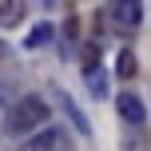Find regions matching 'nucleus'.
<instances>
[{
  "label": "nucleus",
  "instance_id": "4",
  "mask_svg": "<svg viewBox=\"0 0 151 151\" xmlns=\"http://www.w3.org/2000/svg\"><path fill=\"white\" fill-rule=\"evenodd\" d=\"M115 107H119V115L127 123H143L147 119V107H143V99H139L135 91H119V96H115Z\"/></svg>",
  "mask_w": 151,
  "mask_h": 151
},
{
  "label": "nucleus",
  "instance_id": "5",
  "mask_svg": "<svg viewBox=\"0 0 151 151\" xmlns=\"http://www.w3.org/2000/svg\"><path fill=\"white\" fill-rule=\"evenodd\" d=\"M52 99H56V104L64 107V111H68V119L76 123V131H80V135H88V131H91L88 115H83L80 107H76V99H72V96H68V91H64V88H52Z\"/></svg>",
  "mask_w": 151,
  "mask_h": 151
},
{
  "label": "nucleus",
  "instance_id": "10",
  "mask_svg": "<svg viewBox=\"0 0 151 151\" xmlns=\"http://www.w3.org/2000/svg\"><path fill=\"white\" fill-rule=\"evenodd\" d=\"M96 60H99V48H96V44H88V48H83V68H99Z\"/></svg>",
  "mask_w": 151,
  "mask_h": 151
},
{
  "label": "nucleus",
  "instance_id": "3",
  "mask_svg": "<svg viewBox=\"0 0 151 151\" xmlns=\"http://www.w3.org/2000/svg\"><path fill=\"white\" fill-rule=\"evenodd\" d=\"M107 20L119 32H135L139 20H143V0H111L107 4Z\"/></svg>",
  "mask_w": 151,
  "mask_h": 151
},
{
  "label": "nucleus",
  "instance_id": "8",
  "mask_svg": "<svg viewBox=\"0 0 151 151\" xmlns=\"http://www.w3.org/2000/svg\"><path fill=\"white\" fill-rule=\"evenodd\" d=\"M52 24H36V28L28 32V40H24V48H44V44H52Z\"/></svg>",
  "mask_w": 151,
  "mask_h": 151
},
{
  "label": "nucleus",
  "instance_id": "6",
  "mask_svg": "<svg viewBox=\"0 0 151 151\" xmlns=\"http://www.w3.org/2000/svg\"><path fill=\"white\" fill-rule=\"evenodd\" d=\"M28 20V0H0V28H20Z\"/></svg>",
  "mask_w": 151,
  "mask_h": 151
},
{
  "label": "nucleus",
  "instance_id": "1",
  "mask_svg": "<svg viewBox=\"0 0 151 151\" xmlns=\"http://www.w3.org/2000/svg\"><path fill=\"white\" fill-rule=\"evenodd\" d=\"M48 115H52V107H48L44 96H20V99L4 111V131H8L12 139H24V135H32V131L44 127Z\"/></svg>",
  "mask_w": 151,
  "mask_h": 151
},
{
  "label": "nucleus",
  "instance_id": "9",
  "mask_svg": "<svg viewBox=\"0 0 151 151\" xmlns=\"http://www.w3.org/2000/svg\"><path fill=\"white\" fill-rule=\"evenodd\" d=\"M88 88H91L96 99H104L107 96V72L104 68H88Z\"/></svg>",
  "mask_w": 151,
  "mask_h": 151
},
{
  "label": "nucleus",
  "instance_id": "2",
  "mask_svg": "<svg viewBox=\"0 0 151 151\" xmlns=\"http://www.w3.org/2000/svg\"><path fill=\"white\" fill-rule=\"evenodd\" d=\"M16 151H68V131H64V127H52V123H44V127L32 131V135L24 139Z\"/></svg>",
  "mask_w": 151,
  "mask_h": 151
},
{
  "label": "nucleus",
  "instance_id": "7",
  "mask_svg": "<svg viewBox=\"0 0 151 151\" xmlns=\"http://www.w3.org/2000/svg\"><path fill=\"white\" fill-rule=\"evenodd\" d=\"M135 52H131V48H123L119 56H115V76H119V80H135Z\"/></svg>",
  "mask_w": 151,
  "mask_h": 151
}]
</instances>
